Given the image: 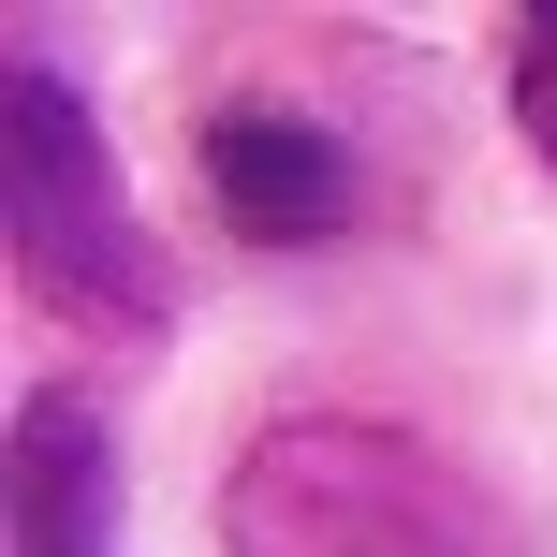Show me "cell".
<instances>
[{"label":"cell","mask_w":557,"mask_h":557,"mask_svg":"<svg viewBox=\"0 0 557 557\" xmlns=\"http://www.w3.org/2000/svg\"><path fill=\"white\" fill-rule=\"evenodd\" d=\"M221 513H235V557H513L470 470H441L411 425H352V411L264 425Z\"/></svg>","instance_id":"obj_1"},{"label":"cell","mask_w":557,"mask_h":557,"mask_svg":"<svg viewBox=\"0 0 557 557\" xmlns=\"http://www.w3.org/2000/svg\"><path fill=\"white\" fill-rule=\"evenodd\" d=\"M0 221H15V278L45 308H74L103 337H162L176 278L147 250V221L117 206V162L88 133V103L45 59H0Z\"/></svg>","instance_id":"obj_2"},{"label":"cell","mask_w":557,"mask_h":557,"mask_svg":"<svg viewBox=\"0 0 557 557\" xmlns=\"http://www.w3.org/2000/svg\"><path fill=\"white\" fill-rule=\"evenodd\" d=\"M206 191H221L235 235L308 250V235H352L367 176H352V147H337L323 117H294V103H221V117H206Z\"/></svg>","instance_id":"obj_3"},{"label":"cell","mask_w":557,"mask_h":557,"mask_svg":"<svg viewBox=\"0 0 557 557\" xmlns=\"http://www.w3.org/2000/svg\"><path fill=\"white\" fill-rule=\"evenodd\" d=\"M103 543H117L103 425L74 396H29V425H15V557H103Z\"/></svg>","instance_id":"obj_4"},{"label":"cell","mask_w":557,"mask_h":557,"mask_svg":"<svg viewBox=\"0 0 557 557\" xmlns=\"http://www.w3.org/2000/svg\"><path fill=\"white\" fill-rule=\"evenodd\" d=\"M513 117H529V147L557 162V15H529V29H513Z\"/></svg>","instance_id":"obj_5"}]
</instances>
